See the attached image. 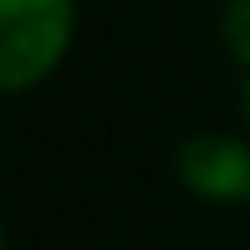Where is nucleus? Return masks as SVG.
Here are the masks:
<instances>
[{"label":"nucleus","instance_id":"1","mask_svg":"<svg viewBox=\"0 0 250 250\" xmlns=\"http://www.w3.org/2000/svg\"><path fill=\"white\" fill-rule=\"evenodd\" d=\"M77 31V0H0V92L36 87L62 66Z\"/></svg>","mask_w":250,"mask_h":250},{"label":"nucleus","instance_id":"2","mask_svg":"<svg viewBox=\"0 0 250 250\" xmlns=\"http://www.w3.org/2000/svg\"><path fill=\"white\" fill-rule=\"evenodd\" d=\"M179 179L189 194L214 204H250V143L230 133H204L179 148Z\"/></svg>","mask_w":250,"mask_h":250},{"label":"nucleus","instance_id":"3","mask_svg":"<svg viewBox=\"0 0 250 250\" xmlns=\"http://www.w3.org/2000/svg\"><path fill=\"white\" fill-rule=\"evenodd\" d=\"M220 36H225V51L250 66V0H230V5H225Z\"/></svg>","mask_w":250,"mask_h":250},{"label":"nucleus","instance_id":"4","mask_svg":"<svg viewBox=\"0 0 250 250\" xmlns=\"http://www.w3.org/2000/svg\"><path fill=\"white\" fill-rule=\"evenodd\" d=\"M245 118H250V82H245Z\"/></svg>","mask_w":250,"mask_h":250}]
</instances>
